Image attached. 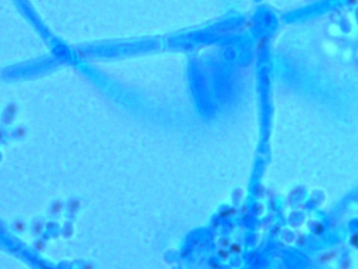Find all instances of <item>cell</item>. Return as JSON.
I'll list each match as a JSON object with an SVG mask.
<instances>
[{
  "instance_id": "ba28073f",
  "label": "cell",
  "mask_w": 358,
  "mask_h": 269,
  "mask_svg": "<svg viewBox=\"0 0 358 269\" xmlns=\"http://www.w3.org/2000/svg\"><path fill=\"white\" fill-rule=\"evenodd\" d=\"M63 234L65 238H71L73 236V227L71 224H65L64 228H63Z\"/></svg>"
},
{
  "instance_id": "7a4b0ae2",
  "label": "cell",
  "mask_w": 358,
  "mask_h": 269,
  "mask_svg": "<svg viewBox=\"0 0 358 269\" xmlns=\"http://www.w3.org/2000/svg\"><path fill=\"white\" fill-rule=\"evenodd\" d=\"M45 228L46 225L44 224L43 221L35 220L32 223V226H31V232H32L33 236H40L43 233Z\"/></svg>"
},
{
  "instance_id": "52a82bcc",
  "label": "cell",
  "mask_w": 358,
  "mask_h": 269,
  "mask_svg": "<svg viewBox=\"0 0 358 269\" xmlns=\"http://www.w3.org/2000/svg\"><path fill=\"white\" fill-rule=\"evenodd\" d=\"M26 134V128L22 125H20L18 127H16L15 129L13 131V136L15 138L17 139H21V138H24Z\"/></svg>"
},
{
  "instance_id": "9a60e30c",
  "label": "cell",
  "mask_w": 358,
  "mask_h": 269,
  "mask_svg": "<svg viewBox=\"0 0 358 269\" xmlns=\"http://www.w3.org/2000/svg\"><path fill=\"white\" fill-rule=\"evenodd\" d=\"M356 17H357V19H358V10L356 11Z\"/></svg>"
},
{
  "instance_id": "3957f363",
  "label": "cell",
  "mask_w": 358,
  "mask_h": 269,
  "mask_svg": "<svg viewBox=\"0 0 358 269\" xmlns=\"http://www.w3.org/2000/svg\"><path fill=\"white\" fill-rule=\"evenodd\" d=\"M64 210V203L60 200H57V201H54L51 205H49V213L51 216H59V214H61L62 211Z\"/></svg>"
},
{
  "instance_id": "8fae6325",
  "label": "cell",
  "mask_w": 358,
  "mask_h": 269,
  "mask_svg": "<svg viewBox=\"0 0 358 269\" xmlns=\"http://www.w3.org/2000/svg\"><path fill=\"white\" fill-rule=\"evenodd\" d=\"M221 245L223 247H227L228 245H229V241H228V240H226V239L222 240V241H221Z\"/></svg>"
},
{
  "instance_id": "7c38bea8",
  "label": "cell",
  "mask_w": 358,
  "mask_h": 269,
  "mask_svg": "<svg viewBox=\"0 0 358 269\" xmlns=\"http://www.w3.org/2000/svg\"><path fill=\"white\" fill-rule=\"evenodd\" d=\"M53 226H54V223H47L46 224V229H53Z\"/></svg>"
},
{
  "instance_id": "9c48e42d",
  "label": "cell",
  "mask_w": 358,
  "mask_h": 269,
  "mask_svg": "<svg viewBox=\"0 0 358 269\" xmlns=\"http://www.w3.org/2000/svg\"><path fill=\"white\" fill-rule=\"evenodd\" d=\"M218 256L223 260H227L228 258H229V252L225 249H218Z\"/></svg>"
},
{
  "instance_id": "277c9868",
  "label": "cell",
  "mask_w": 358,
  "mask_h": 269,
  "mask_svg": "<svg viewBox=\"0 0 358 269\" xmlns=\"http://www.w3.org/2000/svg\"><path fill=\"white\" fill-rule=\"evenodd\" d=\"M80 207H81V202L79 199H71L66 205L67 212H69V216H75L76 213L78 212V210L80 209Z\"/></svg>"
},
{
  "instance_id": "30bf717a",
  "label": "cell",
  "mask_w": 358,
  "mask_h": 269,
  "mask_svg": "<svg viewBox=\"0 0 358 269\" xmlns=\"http://www.w3.org/2000/svg\"><path fill=\"white\" fill-rule=\"evenodd\" d=\"M230 251L232 253H240L241 252V246L238 244H232L230 246Z\"/></svg>"
},
{
  "instance_id": "5b68a950",
  "label": "cell",
  "mask_w": 358,
  "mask_h": 269,
  "mask_svg": "<svg viewBox=\"0 0 358 269\" xmlns=\"http://www.w3.org/2000/svg\"><path fill=\"white\" fill-rule=\"evenodd\" d=\"M12 228L15 232L17 233H23L26 230V223L23 220H15L12 224Z\"/></svg>"
},
{
  "instance_id": "5bb4252c",
  "label": "cell",
  "mask_w": 358,
  "mask_h": 269,
  "mask_svg": "<svg viewBox=\"0 0 358 269\" xmlns=\"http://www.w3.org/2000/svg\"><path fill=\"white\" fill-rule=\"evenodd\" d=\"M84 267H85V268H87V267H89V268H92V267H94V265H84Z\"/></svg>"
},
{
  "instance_id": "6da1fadb",
  "label": "cell",
  "mask_w": 358,
  "mask_h": 269,
  "mask_svg": "<svg viewBox=\"0 0 358 269\" xmlns=\"http://www.w3.org/2000/svg\"><path fill=\"white\" fill-rule=\"evenodd\" d=\"M17 112H18V106L15 103L7 104V109L4 111L3 118H2V121H3L4 124H11L14 121Z\"/></svg>"
},
{
  "instance_id": "8992f818",
  "label": "cell",
  "mask_w": 358,
  "mask_h": 269,
  "mask_svg": "<svg viewBox=\"0 0 358 269\" xmlns=\"http://www.w3.org/2000/svg\"><path fill=\"white\" fill-rule=\"evenodd\" d=\"M33 247H34V249L40 252V251H43V250L45 249L46 247V241L44 239H37L34 244H33Z\"/></svg>"
},
{
  "instance_id": "4fadbf2b",
  "label": "cell",
  "mask_w": 358,
  "mask_h": 269,
  "mask_svg": "<svg viewBox=\"0 0 358 269\" xmlns=\"http://www.w3.org/2000/svg\"><path fill=\"white\" fill-rule=\"evenodd\" d=\"M355 2H356L355 0H349V3H351V4H354Z\"/></svg>"
}]
</instances>
